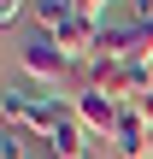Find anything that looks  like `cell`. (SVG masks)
<instances>
[{
	"label": "cell",
	"instance_id": "cell-4",
	"mask_svg": "<svg viewBox=\"0 0 153 159\" xmlns=\"http://www.w3.org/2000/svg\"><path fill=\"white\" fill-rule=\"evenodd\" d=\"M29 106H35V89H29V83H6V94H0V118H6V130H24Z\"/></svg>",
	"mask_w": 153,
	"mask_h": 159
},
{
	"label": "cell",
	"instance_id": "cell-2",
	"mask_svg": "<svg viewBox=\"0 0 153 159\" xmlns=\"http://www.w3.org/2000/svg\"><path fill=\"white\" fill-rule=\"evenodd\" d=\"M71 112H77V124H83L88 136H118V118H124V106L106 100L100 89H77V94H71Z\"/></svg>",
	"mask_w": 153,
	"mask_h": 159
},
{
	"label": "cell",
	"instance_id": "cell-3",
	"mask_svg": "<svg viewBox=\"0 0 153 159\" xmlns=\"http://www.w3.org/2000/svg\"><path fill=\"white\" fill-rule=\"evenodd\" d=\"M112 142H118V153H124V159H147V148H153V130L142 124V118H136V112H130V106H124V118H118V136H112Z\"/></svg>",
	"mask_w": 153,
	"mask_h": 159
},
{
	"label": "cell",
	"instance_id": "cell-9",
	"mask_svg": "<svg viewBox=\"0 0 153 159\" xmlns=\"http://www.w3.org/2000/svg\"><path fill=\"white\" fill-rule=\"evenodd\" d=\"M130 112H136V118H142V124H147V130H153V89H147V94H142V100H130Z\"/></svg>",
	"mask_w": 153,
	"mask_h": 159
},
{
	"label": "cell",
	"instance_id": "cell-8",
	"mask_svg": "<svg viewBox=\"0 0 153 159\" xmlns=\"http://www.w3.org/2000/svg\"><path fill=\"white\" fill-rule=\"evenodd\" d=\"M24 12H29V0H0V24H6V30H12Z\"/></svg>",
	"mask_w": 153,
	"mask_h": 159
},
{
	"label": "cell",
	"instance_id": "cell-10",
	"mask_svg": "<svg viewBox=\"0 0 153 159\" xmlns=\"http://www.w3.org/2000/svg\"><path fill=\"white\" fill-rule=\"evenodd\" d=\"M136 6V24H153V0H130Z\"/></svg>",
	"mask_w": 153,
	"mask_h": 159
},
{
	"label": "cell",
	"instance_id": "cell-1",
	"mask_svg": "<svg viewBox=\"0 0 153 159\" xmlns=\"http://www.w3.org/2000/svg\"><path fill=\"white\" fill-rule=\"evenodd\" d=\"M18 65H24V77H29V83H41L47 94H59V89L71 83V59L59 53V41H53L41 24L18 41Z\"/></svg>",
	"mask_w": 153,
	"mask_h": 159
},
{
	"label": "cell",
	"instance_id": "cell-6",
	"mask_svg": "<svg viewBox=\"0 0 153 159\" xmlns=\"http://www.w3.org/2000/svg\"><path fill=\"white\" fill-rule=\"evenodd\" d=\"M29 12H35V24H41V30H59L65 18H77V12H83V0H29Z\"/></svg>",
	"mask_w": 153,
	"mask_h": 159
},
{
	"label": "cell",
	"instance_id": "cell-7",
	"mask_svg": "<svg viewBox=\"0 0 153 159\" xmlns=\"http://www.w3.org/2000/svg\"><path fill=\"white\" fill-rule=\"evenodd\" d=\"M0 159H29V136L24 130H6L0 136Z\"/></svg>",
	"mask_w": 153,
	"mask_h": 159
},
{
	"label": "cell",
	"instance_id": "cell-5",
	"mask_svg": "<svg viewBox=\"0 0 153 159\" xmlns=\"http://www.w3.org/2000/svg\"><path fill=\"white\" fill-rule=\"evenodd\" d=\"M47 159H88V130L71 118L59 136H47Z\"/></svg>",
	"mask_w": 153,
	"mask_h": 159
}]
</instances>
